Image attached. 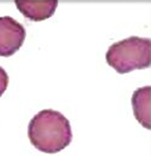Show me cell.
Wrapping results in <instances>:
<instances>
[{
	"mask_svg": "<svg viewBox=\"0 0 151 156\" xmlns=\"http://www.w3.org/2000/svg\"><path fill=\"white\" fill-rule=\"evenodd\" d=\"M14 2L18 10L25 17L33 21H42L51 17L58 5V1L57 0H16Z\"/></svg>",
	"mask_w": 151,
	"mask_h": 156,
	"instance_id": "obj_4",
	"label": "cell"
},
{
	"mask_svg": "<svg viewBox=\"0 0 151 156\" xmlns=\"http://www.w3.org/2000/svg\"><path fill=\"white\" fill-rule=\"evenodd\" d=\"M28 136L39 151L55 154L71 144L73 135L66 117L58 111L48 108L38 112L31 119Z\"/></svg>",
	"mask_w": 151,
	"mask_h": 156,
	"instance_id": "obj_1",
	"label": "cell"
},
{
	"mask_svg": "<svg viewBox=\"0 0 151 156\" xmlns=\"http://www.w3.org/2000/svg\"><path fill=\"white\" fill-rule=\"evenodd\" d=\"M26 30L23 24L9 16H0V56L13 55L23 45Z\"/></svg>",
	"mask_w": 151,
	"mask_h": 156,
	"instance_id": "obj_3",
	"label": "cell"
},
{
	"mask_svg": "<svg viewBox=\"0 0 151 156\" xmlns=\"http://www.w3.org/2000/svg\"><path fill=\"white\" fill-rule=\"evenodd\" d=\"M106 61L118 73L124 74L150 66V39L131 36L109 47Z\"/></svg>",
	"mask_w": 151,
	"mask_h": 156,
	"instance_id": "obj_2",
	"label": "cell"
},
{
	"mask_svg": "<svg viewBox=\"0 0 151 156\" xmlns=\"http://www.w3.org/2000/svg\"><path fill=\"white\" fill-rule=\"evenodd\" d=\"M9 83V76L5 69L0 66V97L6 90Z\"/></svg>",
	"mask_w": 151,
	"mask_h": 156,
	"instance_id": "obj_6",
	"label": "cell"
},
{
	"mask_svg": "<svg viewBox=\"0 0 151 156\" xmlns=\"http://www.w3.org/2000/svg\"><path fill=\"white\" fill-rule=\"evenodd\" d=\"M150 87H139L133 92L132 97V105L134 115L138 122L148 129H150Z\"/></svg>",
	"mask_w": 151,
	"mask_h": 156,
	"instance_id": "obj_5",
	"label": "cell"
}]
</instances>
